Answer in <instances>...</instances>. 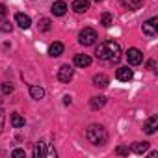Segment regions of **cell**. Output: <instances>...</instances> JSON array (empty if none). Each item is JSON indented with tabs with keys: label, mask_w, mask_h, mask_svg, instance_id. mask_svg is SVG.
Masks as SVG:
<instances>
[{
	"label": "cell",
	"mask_w": 158,
	"mask_h": 158,
	"mask_svg": "<svg viewBox=\"0 0 158 158\" xmlns=\"http://www.w3.org/2000/svg\"><path fill=\"white\" fill-rule=\"evenodd\" d=\"M95 56L99 60H104V61H119V58H121V47L115 41H102L97 47Z\"/></svg>",
	"instance_id": "cell-1"
},
{
	"label": "cell",
	"mask_w": 158,
	"mask_h": 158,
	"mask_svg": "<svg viewBox=\"0 0 158 158\" xmlns=\"http://www.w3.org/2000/svg\"><path fill=\"white\" fill-rule=\"evenodd\" d=\"M86 139L93 145H104L108 141V134L104 130V127L101 125H89L86 128Z\"/></svg>",
	"instance_id": "cell-2"
},
{
	"label": "cell",
	"mask_w": 158,
	"mask_h": 158,
	"mask_svg": "<svg viewBox=\"0 0 158 158\" xmlns=\"http://www.w3.org/2000/svg\"><path fill=\"white\" fill-rule=\"evenodd\" d=\"M78 41H80V45L84 47H89L97 41V32L93 28H84L80 34H78Z\"/></svg>",
	"instance_id": "cell-3"
},
{
	"label": "cell",
	"mask_w": 158,
	"mask_h": 158,
	"mask_svg": "<svg viewBox=\"0 0 158 158\" xmlns=\"http://www.w3.org/2000/svg\"><path fill=\"white\" fill-rule=\"evenodd\" d=\"M73 76H74V69L69 67V65H61L58 69V80L63 82V84H69L73 80Z\"/></svg>",
	"instance_id": "cell-4"
},
{
	"label": "cell",
	"mask_w": 158,
	"mask_h": 158,
	"mask_svg": "<svg viewBox=\"0 0 158 158\" xmlns=\"http://www.w3.org/2000/svg\"><path fill=\"white\" fill-rule=\"evenodd\" d=\"M158 19L156 17H152V19H149L147 23H143V34L145 35H149V37H154L156 35V32H158Z\"/></svg>",
	"instance_id": "cell-5"
},
{
	"label": "cell",
	"mask_w": 158,
	"mask_h": 158,
	"mask_svg": "<svg viewBox=\"0 0 158 158\" xmlns=\"http://www.w3.org/2000/svg\"><path fill=\"white\" fill-rule=\"evenodd\" d=\"M127 60H128L130 65H139V63L143 61V54H141L138 48H128V52H127Z\"/></svg>",
	"instance_id": "cell-6"
},
{
	"label": "cell",
	"mask_w": 158,
	"mask_h": 158,
	"mask_svg": "<svg viewBox=\"0 0 158 158\" xmlns=\"http://www.w3.org/2000/svg\"><path fill=\"white\" fill-rule=\"evenodd\" d=\"M132 69H128V67H119L117 69V73H115V76H117V80H121V82H128L130 78H132Z\"/></svg>",
	"instance_id": "cell-7"
},
{
	"label": "cell",
	"mask_w": 158,
	"mask_h": 158,
	"mask_svg": "<svg viewBox=\"0 0 158 158\" xmlns=\"http://www.w3.org/2000/svg\"><path fill=\"white\" fill-rule=\"evenodd\" d=\"M73 10H74V13H86L89 10V0H74Z\"/></svg>",
	"instance_id": "cell-8"
},
{
	"label": "cell",
	"mask_w": 158,
	"mask_h": 158,
	"mask_svg": "<svg viewBox=\"0 0 158 158\" xmlns=\"http://www.w3.org/2000/svg\"><path fill=\"white\" fill-rule=\"evenodd\" d=\"M156 128H158V117H156V115H152V117H149V119H147V123L143 125V130H145L147 134H154V132H156Z\"/></svg>",
	"instance_id": "cell-9"
},
{
	"label": "cell",
	"mask_w": 158,
	"mask_h": 158,
	"mask_svg": "<svg viewBox=\"0 0 158 158\" xmlns=\"http://www.w3.org/2000/svg\"><path fill=\"white\" fill-rule=\"evenodd\" d=\"M52 13L56 15V17H61V15H65V11H67V4L63 2V0H58V2H54L52 4Z\"/></svg>",
	"instance_id": "cell-10"
},
{
	"label": "cell",
	"mask_w": 158,
	"mask_h": 158,
	"mask_svg": "<svg viewBox=\"0 0 158 158\" xmlns=\"http://www.w3.org/2000/svg\"><path fill=\"white\" fill-rule=\"evenodd\" d=\"M15 23H17L21 28H24V30L32 26V19H30L28 15H24V13H17V15H15Z\"/></svg>",
	"instance_id": "cell-11"
},
{
	"label": "cell",
	"mask_w": 158,
	"mask_h": 158,
	"mask_svg": "<svg viewBox=\"0 0 158 158\" xmlns=\"http://www.w3.org/2000/svg\"><path fill=\"white\" fill-rule=\"evenodd\" d=\"M61 54H63V45H61L60 41H54V43L48 47V56L58 58V56H61Z\"/></svg>",
	"instance_id": "cell-12"
},
{
	"label": "cell",
	"mask_w": 158,
	"mask_h": 158,
	"mask_svg": "<svg viewBox=\"0 0 158 158\" xmlns=\"http://www.w3.org/2000/svg\"><path fill=\"white\" fill-rule=\"evenodd\" d=\"M106 97L104 95H99V97H91V101H89V106H91V110H101L104 104H106Z\"/></svg>",
	"instance_id": "cell-13"
},
{
	"label": "cell",
	"mask_w": 158,
	"mask_h": 158,
	"mask_svg": "<svg viewBox=\"0 0 158 158\" xmlns=\"http://www.w3.org/2000/svg\"><path fill=\"white\" fill-rule=\"evenodd\" d=\"M91 63V58L88 54H76L74 56V65L76 67H88Z\"/></svg>",
	"instance_id": "cell-14"
},
{
	"label": "cell",
	"mask_w": 158,
	"mask_h": 158,
	"mask_svg": "<svg viewBox=\"0 0 158 158\" xmlns=\"http://www.w3.org/2000/svg\"><path fill=\"white\" fill-rule=\"evenodd\" d=\"M108 82H110V80H108V76H106V74H102V73L93 76V86H97V88H106V86H108Z\"/></svg>",
	"instance_id": "cell-15"
},
{
	"label": "cell",
	"mask_w": 158,
	"mask_h": 158,
	"mask_svg": "<svg viewBox=\"0 0 158 158\" xmlns=\"http://www.w3.org/2000/svg\"><path fill=\"white\" fill-rule=\"evenodd\" d=\"M30 95H32V99L41 101V99L45 97V89H43L41 86H30Z\"/></svg>",
	"instance_id": "cell-16"
},
{
	"label": "cell",
	"mask_w": 158,
	"mask_h": 158,
	"mask_svg": "<svg viewBox=\"0 0 158 158\" xmlns=\"http://www.w3.org/2000/svg\"><path fill=\"white\" fill-rule=\"evenodd\" d=\"M121 4L127 8V10H139L143 0H121Z\"/></svg>",
	"instance_id": "cell-17"
},
{
	"label": "cell",
	"mask_w": 158,
	"mask_h": 158,
	"mask_svg": "<svg viewBox=\"0 0 158 158\" xmlns=\"http://www.w3.org/2000/svg\"><path fill=\"white\" fill-rule=\"evenodd\" d=\"M147 149H149V143H147V141H136V143L132 145V151H134L136 154H143V152H147Z\"/></svg>",
	"instance_id": "cell-18"
},
{
	"label": "cell",
	"mask_w": 158,
	"mask_h": 158,
	"mask_svg": "<svg viewBox=\"0 0 158 158\" xmlns=\"http://www.w3.org/2000/svg\"><path fill=\"white\" fill-rule=\"evenodd\" d=\"M24 117L23 115H19V114H11V125L15 127V128H21V127H24Z\"/></svg>",
	"instance_id": "cell-19"
},
{
	"label": "cell",
	"mask_w": 158,
	"mask_h": 158,
	"mask_svg": "<svg viewBox=\"0 0 158 158\" xmlns=\"http://www.w3.org/2000/svg\"><path fill=\"white\" fill-rule=\"evenodd\" d=\"M34 156L35 158H43L45 156V143L43 141H37L35 147H34Z\"/></svg>",
	"instance_id": "cell-20"
},
{
	"label": "cell",
	"mask_w": 158,
	"mask_h": 158,
	"mask_svg": "<svg viewBox=\"0 0 158 158\" xmlns=\"http://www.w3.org/2000/svg\"><path fill=\"white\" fill-rule=\"evenodd\" d=\"M50 24H52V23H50V19L43 17V19H39V24H37V26H39V30H41V32H48V30H50Z\"/></svg>",
	"instance_id": "cell-21"
},
{
	"label": "cell",
	"mask_w": 158,
	"mask_h": 158,
	"mask_svg": "<svg viewBox=\"0 0 158 158\" xmlns=\"http://www.w3.org/2000/svg\"><path fill=\"white\" fill-rule=\"evenodd\" d=\"M101 24H102V26H106V28H110V26L114 24L112 15H110V13H102V17H101Z\"/></svg>",
	"instance_id": "cell-22"
},
{
	"label": "cell",
	"mask_w": 158,
	"mask_h": 158,
	"mask_svg": "<svg viewBox=\"0 0 158 158\" xmlns=\"http://www.w3.org/2000/svg\"><path fill=\"white\" fill-rule=\"evenodd\" d=\"M13 30V24L4 21V19H0V32H11Z\"/></svg>",
	"instance_id": "cell-23"
},
{
	"label": "cell",
	"mask_w": 158,
	"mask_h": 158,
	"mask_svg": "<svg viewBox=\"0 0 158 158\" xmlns=\"http://www.w3.org/2000/svg\"><path fill=\"white\" fill-rule=\"evenodd\" d=\"M2 93H6V95L13 93V86H11V84H8V82H4V84H2Z\"/></svg>",
	"instance_id": "cell-24"
},
{
	"label": "cell",
	"mask_w": 158,
	"mask_h": 158,
	"mask_svg": "<svg viewBox=\"0 0 158 158\" xmlns=\"http://www.w3.org/2000/svg\"><path fill=\"white\" fill-rule=\"evenodd\" d=\"M115 152H117V154H121V156H127V154H128V147H125V145H119V147L115 149Z\"/></svg>",
	"instance_id": "cell-25"
},
{
	"label": "cell",
	"mask_w": 158,
	"mask_h": 158,
	"mask_svg": "<svg viewBox=\"0 0 158 158\" xmlns=\"http://www.w3.org/2000/svg\"><path fill=\"white\" fill-rule=\"evenodd\" d=\"M4 121H6V114H4L2 108H0V132H2V128H4Z\"/></svg>",
	"instance_id": "cell-26"
},
{
	"label": "cell",
	"mask_w": 158,
	"mask_h": 158,
	"mask_svg": "<svg viewBox=\"0 0 158 158\" xmlns=\"http://www.w3.org/2000/svg\"><path fill=\"white\" fill-rule=\"evenodd\" d=\"M11 156H15V158H21V156H24V151H23V149H15V151L11 152Z\"/></svg>",
	"instance_id": "cell-27"
},
{
	"label": "cell",
	"mask_w": 158,
	"mask_h": 158,
	"mask_svg": "<svg viewBox=\"0 0 158 158\" xmlns=\"http://www.w3.org/2000/svg\"><path fill=\"white\" fill-rule=\"evenodd\" d=\"M6 13H8L6 6H4V4H0V19H4V17H6Z\"/></svg>",
	"instance_id": "cell-28"
},
{
	"label": "cell",
	"mask_w": 158,
	"mask_h": 158,
	"mask_svg": "<svg viewBox=\"0 0 158 158\" xmlns=\"http://www.w3.org/2000/svg\"><path fill=\"white\" fill-rule=\"evenodd\" d=\"M63 104H71V97H69V95L63 97Z\"/></svg>",
	"instance_id": "cell-29"
},
{
	"label": "cell",
	"mask_w": 158,
	"mask_h": 158,
	"mask_svg": "<svg viewBox=\"0 0 158 158\" xmlns=\"http://www.w3.org/2000/svg\"><path fill=\"white\" fill-rule=\"evenodd\" d=\"M147 67H149V69H152V71H154V61H152V60H151V61H149V63H147Z\"/></svg>",
	"instance_id": "cell-30"
},
{
	"label": "cell",
	"mask_w": 158,
	"mask_h": 158,
	"mask_svg": "<svg viewBox=\"0 0 158 158\" xmlns=\"http://www.w3.org/2000/svg\"><path fill=\"white\" fill-rule=\"evenodd\" d=\"M95 2H102V0H95Z\"/></svg>",
	"instance_id": "cell-31"
}]
</instances>
